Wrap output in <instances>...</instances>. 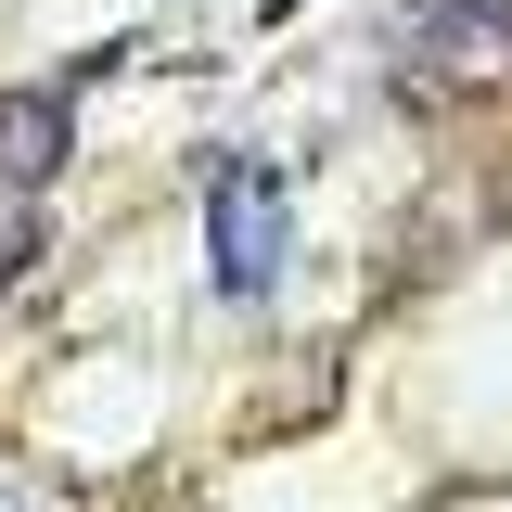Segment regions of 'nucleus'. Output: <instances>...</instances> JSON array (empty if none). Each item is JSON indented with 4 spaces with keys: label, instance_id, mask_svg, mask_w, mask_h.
Here are the masks:
<instances>
[{
    "label": "nucleus",
    "instance_id": "f257e3e1",
    "mask_svg": "<svg viewBox=\"0 0 512 512\" xmlns=\"http://www.w3.org/2000/svg\"><path fill=\"white\" fill-rule=\"evenodd\" d=\"M205 218H218V282H231V295H256V282H269V256H282V180L244 154V167H218Z\"/></svg>",
    "mask_w": 512,
    "mask_h": 512
}]
</instances>
